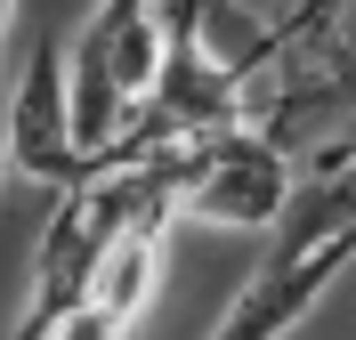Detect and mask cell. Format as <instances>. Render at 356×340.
<instances>
[{
    "instance_id": "cell-1",
    "label": "cell",
    "mask_w": 356,
    "mask_h": 340,
    "mask_svg": "<svg viewBox=\"0 0 356 340\" xmlns=\"http://www.w3.org/2000/svg\"><path fill=\"white\" fill-rule=\"evenodd\" d=\"M348 268H356V146H332L316 170H300L291 211L267 227L259 268L219 308L211 340H291Z\"/></svg>"
},
{
    "instance_id": "cell-2",
    "label": "cell",
    "mask_w": 356,
    "mask_h": 340,
    "mask_svg": "<svg viewBox=\"0 0 356 340\" xmlns=\"http://www.w3.org/2000/svg\"><path fill=\"white\" fill-rule=\"evenodd\" d=\"M251 122L275 146L332 130L356 113V0H300L291 17H267L243 65Z\"/></svg>"
},
{
    "instance_id": "cell-3",
    "label": "cell",
    "mask_w": 356,
    "mask_h": 340,
    "mask_svg": "<svg viewBox=\"0 0 356 340\" xmlns=\"http://www.w3.org/2000/svg\"><path fill=\"white\" fill-rule=\"evenodd\" d=\"M291 146L259 130V122H235V130H211L186 146V186H178V219H211V227H243V235H267V227L291 211Z\"/></svg>"
},
{
    "instance_id": "cell-4",
    "label": "cell",
    "mask_w": 356,
    "mask_h": 340,
    "mask_svg": "<svg viewBox=\"0 0 356 340\" xmlns=\"http://www.w3.org/2000/svg\"><path fill=\"white\" fill-rule=\"evenodd\" d=\"M0 154H8V170H24V179L41 186H81L97 162H89L81 130H73V65L65 49H57V33H33V57L17 65V81H8V106H0Z\"/></svg>"
},
{
    "instance_id": "cell-5",
    "label": "cell",
    "mask_w": 356,
    "mask_h": 340,
    "mask_svg": "<svg viewBox=\"0 0 356 340\" xmlns=\"http://www.w3.org/2000/svg\"><path fill=\"white\" fill-rule=\"evenodd\" d=\"M8 24H17V0H0V57H8Z\"/></svg>"
},
{
    "instance_id": "cell-6",
    "label": "cell",
    "mask_w": 356,
    "mask_h": 340,
    "mask_svg": "<svg viewBox=\"0 0 356 340\" xmlns=\"http://www.w3.org/2000/svg\"><path fill=\"white\" fill-rule=\"evenodd\" d=\"M0 170H8V154H0Z\"/></svg>"
}]
</instances>
